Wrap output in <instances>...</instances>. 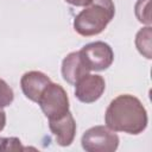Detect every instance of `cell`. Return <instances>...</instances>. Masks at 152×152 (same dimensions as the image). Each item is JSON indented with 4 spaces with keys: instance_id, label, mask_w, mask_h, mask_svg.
<instances>
[{
    "instance_id": "cell-1",
    "label": "cell",
    "mask_w": 152,
    "mask_h": 152,
    "mask_svg": "<svg viewBox=\"0 0 152 152\" xmlns=\"http://www.w3.org/2000/svg\"><path fill=\"white\" fill-rule=\"evenodd\" d=\"M104 122L114 132L137 135L146 129L148 116L138 97L122 94L110 101L104 113Z\"/></svg>"
},
{
    "instance_id": "cell-2",
    "label": "cell",
    "mask_w": 152,
    "mask_h": 152,
    "mask_svg": "<svg viewBox=\"0 0 152 152\" xmlns=\"http://www.w3.org/2000/svg\"><path fill=\"white\" fill-rule=\"evenodd\" d=\"M115 14L113 0H91L74 19V30L82 37L100 34Z\"/></svg>"
},
{
    "instance_id": "cell-3",
    "label": "cell",
    "mask_w": 152,
    "mask_h": 152,
    "mask_svg": "<svg viewBox=\"0 0 152 152\" xmlns=\"http://www.w3.org/2000/svg\"><path fill=\"white\" fill-rule=\"evenodd\" d=\"M119 142L118 134L107 126H94L87 129L81 139L82 147L87 152H114Z\"/></svg>"
},
{
    "instance_id": "cell-4",
    "label": "cell",
    "mask_w": 152,
    "mask_h": 152,
    "mask_svg": "<svg viewBox=\"0 0 152 152\" xmlns=\"http://www.w3.org/2000/svg\"><path fill=\"white\" fill-rule=\"evenodd\" d=\"M42 112L49 120H55L69 112V97L61 84L50 83L38 102Z\"/></svg>"
},
{
    "instance_id": "cell-5",
    "label": "cell",
    "mask_w": 152,
    "mask_h": 152,
    "mask_svg": "<svg viewBox=\"0 0 152 152\" xmlns=\"http://www.w3.org/2000/svg\"><path fill=\"white\" fill-rule=\"evenodd\" d=\"M81 57L90 71H102L108 69L114 61L112 48L104 42H93L80 50Z\"/></svg>"
},
{
    "instance_id": "cell-6",
    "label": "cell",
    "mask_w": 152,
    "mask_h": 152,
    "mask_svg": "<svg viewBox=\"0 0 152 152\" xmlns=\"http://www.w3.org/2000/svg\"><path fill=\"white\" fill-rule=\"evenodd\" d=\"M106 89L104 78L100 75L87 74L75 84V96L83 103H93L97 101Z\"/></svg>"
},
{
    "instance_id": "cell-7",
    "label": "cell",
    "mask_w": 152,
    "mask_h": 152,
    "mask_svg": "<svg viewBox=\"0 0 152 152\" xmlns=\"http://www.w3.org/2000/svg\"><path fill=\"white\" fill-rule=\"evenodd\" d=\"M51 83L49 76L42 71H27L21 76L20 87L24 95L32 102L38 103L45 88Z\"/></svg>"
},
{
    "instance_id": "cell-8",
    "label": "cell",
    "mask_w": 152,
    "mask_h": 152,
    "mask_svg": "<svg viewBox=\"0 0 152 152\" xmlns=\"http://www.w3.org/2000/svg\"><path fill=\"white\" fill-rule=\"evenodd\" d=\"M49 128L59 146H69L75 139L76 122L70 112L58 119L49 120Z\"/></svg>"
},
{
    "instance_id": "cell-9",
    "label": "cell",
    "mask_w": 152,
    "mask_h": 152,
    "mask_svg": "<svg viewBox=\"0 0 152 152\" xmlns=\"http://www.w3.org/2000/svg\"><path fill=\"white\" fill-rule=\"evenodd\" d=\"M89 71L90 70L83 62L80 51L70 52L69 55H66V57H64L62 62L63 80L71 86H75L76 82L87 74H89Z\"/></svg>"
},
{
    "instance_id": "cell-10",
    "label": "cell",
    "mask_w": 152,
    "mask_h": 152,
    "mask_svg": "<svg viewBox=\"0 0 152 152\" xmlns=\"http://www.w3.org/2000/svg\"><path fill=\"white\" fill-rule=\"evenodd\" d=\"M151 37H152V28L151 26H146L138 31L135 36V46L138 51L146 57L147 59L152 58L151 55Z\"/></svg>"
},
{
    "instance_id": "cell-11",
    "label": "cell",
    "mask_w": 152,
    "mask_h": 152,
    "mask_svg": "<svg viewBox=\"0 0 152 152\" xmlns=\"http://www.w3.org/2000/svg\"><path fill=\"white\" fill-rule=\"evenodd\" d=\"M150 5H151V0H138L137 4H135V7H134L137 19L141 24H145L147 26H150L151 23H152Z\"/></svg>"
},
{
    "instance_id": "cell-12",
    "label": "cell",
    "mask_w": 152,
    "mask_h": 152,
    "mask_svg": "<svg viewBox=\"0 0 152 152\" xmlns=\"http://www.w3.org/2000/svg\"><path fill=\"white\" fill-rule=\"evenodd\" d=\"M14 100L13 89L7 84V82L0 78V108L10 106Z\"/></svg>"
},
{
    "instance_id": "cell-13",
    "label": "cell",
    "mask_w": 152,
    "mask_h": 152,
    "mask_svg": "<svg viewBox=\"0 0 152 152\" xmlns=\"http://www.w3.org/2000/svg\"><path fill=\"white\" fill-rule=\"evenodd\" d=\"M25 147L21 146V141L15 138H2L0 141V151H24Z\"/></svg>"
},
{
    "instance_id": "cell-14",
    "label": "cell",
    "mask_w": 152,
    "mask_h": 152,
    "mask_svg": "<svg viewBox=\"0 0 152 152\" xmlns=\"http://www.w3.org/2000/svg\"><path fill=\"white\" fill-rule=\"evenodd\" d=\"M68 4L72 5V6H77V7H81V6H87L91 0H65Z\"/></svg>"
},
{
    "instance_id": "cell-15",
    "label": "cell",
    "mask_w": 152,
    "mask_h": 152,
    "mask_svg": "<svg viewBox=\"0 0 152 152\" xmlns=\"http://www.w3.org/2000/svg\"><path fill=\"white\" fill-rule=\"evenodd\" d=\"M6 125V113L2 110V108H0V132L5 128Z\"/></svg>"
},
{
    "instance_id": "cell-16",
    "label": "cell",
    "mask_w": 152,
    "mask_h": 152,
    "mask_svg": "<svg viewBox=\"0 0 152 152\" xmlns=\"http://www.w3.org/2000/svg\"><path fill=\"white\" fill-rule=\"evenodd\" d=\"M1 139H2V138H0V141H1Z\"/></svg>"
}]
</instances>
